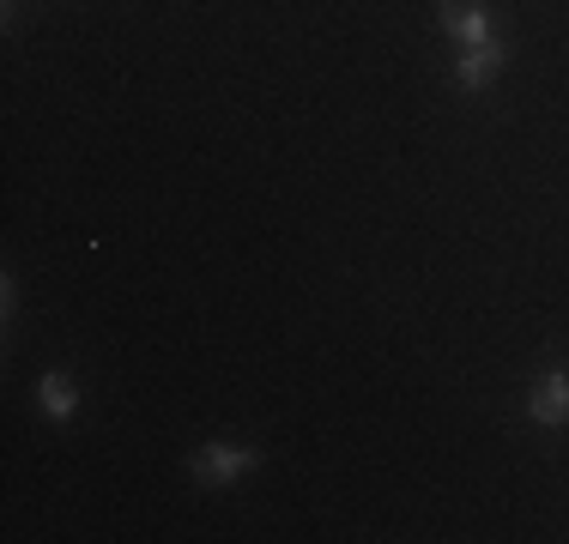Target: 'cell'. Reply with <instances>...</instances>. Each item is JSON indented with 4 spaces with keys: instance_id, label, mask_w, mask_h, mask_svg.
<instances>
[{
    "instance_id": "obj_2",
    "label": "cell",
    "mask_w": 569,
    "mask_h": 544,
    "mask_svg": "<svg viewBox=\"0 0 569 544\" xmlns=\"http://www.w3.org/2000/svg\"><path fill=\"white\" fill-rule=\"evenodd\" d=\"M527 417L539 430H569V363H551L527 381Z\"/></svg>"
},
{
    "instance_id": "obj_1",
    "label": "cell",
    "mask_w": 569,
    "mask_h": 544,
    "mask_svg": "<svg viewBox=\"0 0 569 544\" xmlns=\"http://www.w3.org/2000/svg\"><path fill=\"white\" fill-rule=\"evenodd\" d=\"M254 466H261V447L254 442H207L188 454V478L200 490H230V484L249 478Z\"/></svg>"
},
{
    "instance_id": "obj_5",
    "label": "cell",
    "mask_w": 569,
    "mask_h": 544,
    "mask_svg": "<svg viewBox=\"0 0 569 544\" xmlns=\"http://www.w3.org/2000/svg\"><path fill=\"white\" fill-rule=\"evenodd\" d=\"M79 400H86V393H79V381L67 375V370L37 375V412H43V417H56V424H67V417L79 412Z\"/></svg>"
},
{
    "instance_id": "obj_4",
    "label": "cell",
    "mask_w": 569,
    "mask_h": 544,
    "mask_svg": "<svg viewBox=\"0 0 569 544\" xmlns=\"http://www.w3.org/2000/svg\"><path fill=\"white\" fill-rule=\"evenodd\" d=\"M437 19H442V31H449L460 49H472V43H491V37H497V24H491V7H485V0H437Z\"/></svg>"
},
{
    "instance_id": "obj_3",
    "label": "cell",
    "mask_w": 569,
    "mask_h": 544,
    "mask_svg": "<svg viewBox=\"0 0 569 544\" xmlns=\"http://www.w3.org/2000/svg\"><path fill=\"white\" fill-rule=\"evenodd\" d=\"M503 67H509V43H503V37H491V43H472V49L455 54V85L479 98V91H491L497 79H503Z\"/></svg>"
}]
</instances>
